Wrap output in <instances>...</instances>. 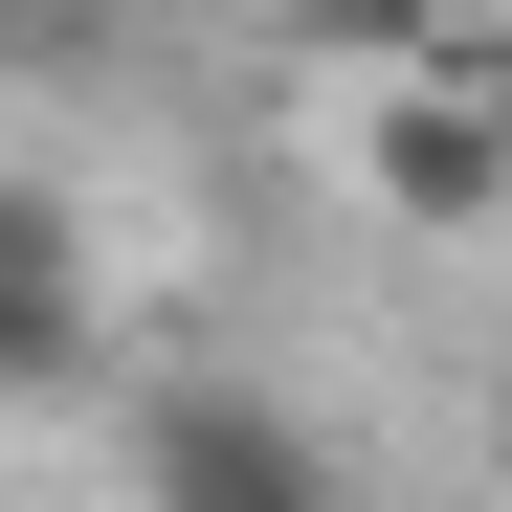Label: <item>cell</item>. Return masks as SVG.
Masks as SVG:
<instances>
[{
    "label": "cell",
    "mask_w": 512,
    "mask_h": 512,
    "mask_svg": "<svg viewBox=\"0 0 512 512\" xmlns=\"http://www.w3.org/2000/svg\"><path fill=\"white\" fill-rule=\"evenodd\" d=\"M134 490H156V512H357L334 446H312L268 379H201V357L134 379Z\"/></svg>",
    "instance_id": "obj_1"
},
{
    "label": "cell",
    "mask_w": 512,
    "mask_h": 512,
    "mask_svg": "<svg viewBox=\"0 0 512 512\" xmlns=\"http://www.w3.org/2000/svg\"><path fill=\"white\" fill-rule=\"evenodd\" d=\"M357 179H379L401 223H512V134H490V112H446V90H401V112L357 134Z\"/></svg>",
    "instance_id": "obj_2"
},
{
    "label": "cell",
    "mask_w": 512,
    "mask_h": 512,
    "mask_svg": "<svg viewBox=\"0 0 512 512\" xmlns=\"http://www.w3.org/2000/svg\"><path fill=\"white\" fill-rule=\"evenodd\" d=\"M90 290V223H67V179H0V312H67Z\"/></svg>",
    "instance_id": "obj_3"
},
{
    "label": "cell",
    "mask_w": 512,
    "mask_h": 512,
    "mask_svg": "<svg viewBox=\"0 0 512 512\" xmlns=\"http://www.w3.org/2000/svg\"><path fill=\"white\" fill-rule=\"evenodd\" d=\"M490 490H512V379H490Z\"/></svg>",
    "instance_id": "obj_4"
}]
</instances>
